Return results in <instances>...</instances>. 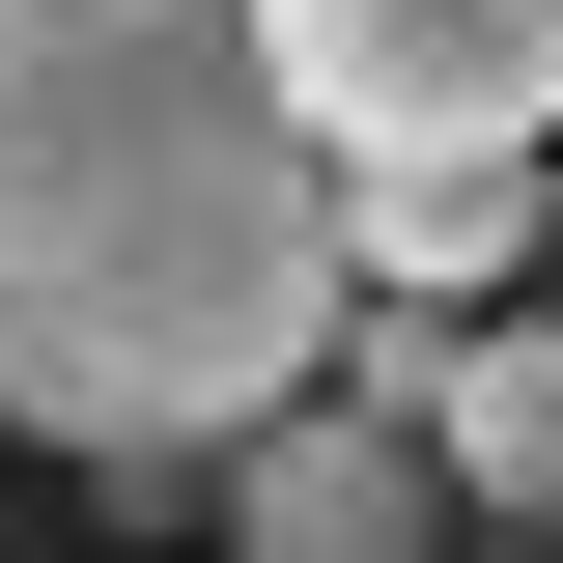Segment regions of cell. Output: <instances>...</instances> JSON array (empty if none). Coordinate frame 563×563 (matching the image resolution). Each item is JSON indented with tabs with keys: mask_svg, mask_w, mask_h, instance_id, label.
<instances>
[{
	"mask_svg": "<svg viewBox=\"0 0 563 563\" xmlns=\"http://www.w3.org/2000/svg\"><path fill=\"white\" fill-rule=\"evenodd\" d=\"M536 563H563V536H536Z\"/></svg>",
	"mask_w": 563,
	"mask_h": 563,
	"instance_id": "8992f818",
	"label": "cell"
},
{
	"mask_svg": "<svg viewBox=\"0 0 563 563\" xmlns=\"http://www.w3.org/2000/svg\"><path fill=\"white\" fill-rule=\"evenodd\" d=\"M339 395H395L422 451H451V507L563 536V310H395V339H366Z\"/></svg>",
	"mask_w": 563,
	"mask_h": 563,
	"instance_id": "277c9868",
	"label": "cell"
},
{
	"mask_svg": "<svg viewBox=\"0 0 563 563\" xmlns=\"http://www.w3.org/2000/svg\"><path fill=\"white\" fill-rule=\"evenodd\" d=\"M422 536H451V451L395 395H339V366L225 451V563H422Z\"/></svg>",
	"mask_w": 563,
	"mask_h": 563,
	"instance_id": "3957f363",
	"label": "cell"
},
{
	"mask_svg": "<svg viewBox=\"0 0 563 563\" xmlns=\"http://www.w3.org/2000/svg\"><path fill=\"white\" fill-rule=\"evenodd\" d=\"M339 141L282 113L254 0H0V422L113 507H225L339 366Z\"/></svg>",
	"mask_w": 563,
	"mask_h": 563,
	"instance_id": "6da1fadb",
	"label": "cell"
},
{
	"mask_svg": "<svg viewBox=\"0 0 563 563\" xmlns=\"http://www.w3.org/2000/svg\"><path fill=\"white\" fill-rule=\"evenodd\" d=\"M254 57L339 169H536L563 141V0H254Z\"/></svg>",
	"mask_w": 563,
	"mask_h": 563,
	"instance_id": "7a4b0ae2",
	"label": "cell"
},
{
	"mask_svg": "<svg viewBox=\"0 0 563 563\" xmlns=\"http://www.w3.org/2000/svg\"><path fill=\"white\" fill-rule=\"evenodd\" d=\"M536 254H563V141L536 169H339V282L366 310H507Z\"/></svg>",
	"mask_w": 563,
	"mask_h": 563,
	"instance_id": "5b68a950",
	"label": "cell"
}]
</instances>
